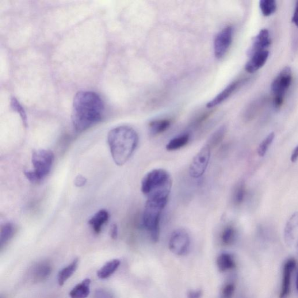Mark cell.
<instances>
[{
	"mask_svg": "<svg viewBox=\"0 0 298 298\" xmlns=\"http://www.w3.org/2000/svg\"><path fill=\"white\" fill-rule=\"evenodd\" d=\"M104 110V103L96 93L79 91L74 98L71 117L76 131H85L97 124L102 120Z\"/></svg>",
	"mask_w": 298,
	"mask_h": 298,
	"instance_id": "cell-1",
	"label": "cell"
},
{
	"mask_svg": "<svg viewBox=\"0 0 298 298\" xmlns=\"http://www.w3.org/2000/svg\"><path fill=\"white\" fill-rule=\"evenodd\" d=\"M108 144L114 162L117 166H123L135 151L139 136L134 129L128 126H120L109 132Z\"/></svg>",
	"mask_w": 298,
	"mask_h": 298,
	"instance_id": "cell-2",
	"label": "cell"
},
{
	"mask_svg": "<svg viewBox=\"0 0 298 298\" xmlns=\"http://www.w3.org/2000/svg\"><path fill=\"white\" fill-rule=\"evenodd\" d=\"M171 187V175L162 169L149 171L141 182V191L147 200L169 201Z\"/></svg>",
	"mask_w": 298,
	"mask_h": 298,
	"instance_id": "cell-3",
	"label": "cell"
},
{
	"mask_svg": "<svg viewBox=\"0 0 298 298\" xmlns=\"http://www.w3.org/2000/svg\"><path fill=\"white\" fill-rule=\"evenodd\" d=\"M168 201L147 200L142 215V225L153 242L159 241L162 214Z\"/></svg>",
	"mask_w": 298,
	"mask_h": 298,
	"instance_id": "cell-4",
	"label": "cell"
},
{
	"mask_svg": "<svg viewBox=\"0 0 298 298\" xmlns=\"http://www.w3.org/2000/svg\"><path fill=\"white\" fill-rule=\"evenodd\" d=\"M55 161V155L52 151L39 149L32 153L33 171H25L26 178L32 183H37L46 177Z\"/></svg>",
	"mask_w": 298,
	"mask_h": 298,
	"instance_id": "cell-5",
	"label": "cell"
},
{
	"mask_svg": "<svg viewBox=\"0 0 298 298\" xmlns=\"http://www.w3.org/2000/svg\"><path fill=\"white\" fill-rule=\"evenodd\" d=\"M292 75L291 68L285 67L279 72L271 83V89L273 94L274 108L280 109L284 104L285 95L291 85Z\"/></svg>",
	"mask_w": 298,
	"mask_h": 298,
	"instance_id": "cell-6",
	"label": "cell"
},
{
	"mask_svg": "<svg viewBox=\"0 0 298 298\" xmlns=\"http://www.w3.org/2000/svg\"><path fill=\"white\" fill-rule=\"evenodd\" d=\"M211 154L212 149L205 144L194 157L189 169L191 177L198 178L205 174L209 165Z\"/></svg>",
	"mask_w": 298,
	"mask_h": 298,
	"instance_id": "cell-7",
	"label": "cell"
},
{
	"mask_svg": "<svg viewBox=\"0 0 298 298\" xmlns=\"http://www.w3.org/2000/svg\"><path fill=\"white\" fill-rule=\"evenodd\" d=\"M169 249L175 255L183 256L188 253L190 246V236L183 229H177L172 233L169 242Z\"/></svg>",
	"mask_w": 298,
	"mask_h": 298,
	"instance_id": "cell-8",
	"label": "cell"
},
{
	"mask_svg": "<svg viewBox=\"0 0 298 298\" xmlns=\"http://www.w3.org/2000/svg\"><path fill=\"white\" fill-rule=\"evenodd\" d=\"M234 28L227 26L217 34L214 42V52L217 59H222L232 44Z\"/></svg>",
	"mask_w": 298,
	"mask_h": 298,
	"instance_id": "cell-9",
	"label": "cell"
},
{
	"mask_svg": "<svg viewBox=\"0 0 298 298\" xmlns=\"http://www.w3.org/2000/svg\"><path fill=\"white\" fill-rule=\"evenodd\" d=\"M247 81V79H239L236 80V81L232 82L228 85L221 92L216 95V96L210 101L206 107L209 109L215 108L217 106H219L226 101L231 95L237 90L239 87L245 83Z\"/></svg>",
	"mask_w": 298,
	"mask_h": 298,
	"instance_id": "cell-10",
	"label": "cell"
},
{
	"mask_svg": "<svg viewBox=\"0 0 298 298\" xmlns=\"http://www.w3.org/2000/svg\"><path fill=\"white\" fill-rule=\"evenodd\" d=\"M284 239L290 247L298 246V212L289 218L284 230Z\"/></svg>",
	"mask_w": 298,
	"mask_h": 298,
	"instance_id": "cell-11",
	"label": "cell"
},
{
	"mask_svg": "<svg viewBox=\"0 0 298 298\" xmlns=\"http://www.w3.org/2000/svg\"><path fill=\"white\" fill-rule=\"evenodd\" d=\"M296 263L294 259H289L286 261L284 266L283 273H282V281L281 291L280 298H286L290 292L292 273L295 269Z\"/></svg>",
	"mask_w": 298,
	"mask_h": 298,
	"instance_id": "cell-12",
	"label": "cell"
},
{
	"mask_svg": "<svg viewBox=\"0 0 298 298\" xmlns=\"http://www.w3.org/2000/svg\"><path fill=\"white\" fill-rule=\"evenodd\" d=\"M268 49L259 51L250 56V60L245 66V70L248 73L254 74L265 66L269 58Z\"/></svg>",
	"mask_w": 298,
	"mask_h": 298,
	"instance_id": "cell-13",
	"label": "cell"
},
{
	"mask_svg": "<svg viewBox=\"0 0 298 298\" xmlns=\"http://www.w3.org/2000/svg\"><path fill=\"white\" fill-rule=\"evenodd\" d=\"M270 44L271 40L269 30L263 29L254 38L248 55L250 56L256 52L267 49V48L270 46Z\"/></svg>",
	"mask_w": 298,
	"mask_h": 298,
	"instance_id": "cell-14",
	"label": "cell"
},
{
	"mask_svg": "<svg viewBox=\"0 0 298 298\" xmlns=\"http://www.w3.org/2000/svg\"><path fill=\"white\" fill-rule=\"evenodd\" d=\"M52 266L47 261H41L34 266L33 270V278L36 282L43 281L51 276Z\"/></svg>",
	"mask_w": 298,
	"mask_h": 298,
	"instance_id": "cell-15",
	"label": "cell"
},
{
	"mask_svg": "<svg viewBox=\"0 0 298 298\" xmlns=\"http://www.w3.org/2000/svg\"><path fill=\"white\" fill-rule=\"evenodd\" d=\"M109 213L107 210L105 209L99 210L89 220V224L96 234H99L102 231L103 225L109 220Z\"/></svg>",
	"mask_w": 298,
	"mask_h": 298,
	"instance_id": "cell-16",
	"label": "cell"
},
{
	"mask_svg": "<svg viewBox=\"0 0 298 298\" xmlns=\"http://www.w3.org/2000/svg\"><path fill=\"white\" fill-rule=\"evenodd\" d=\"M91 281L86 278L81 283L76 285L69 293L71 298H86L90 292Z\"/></svg>",
	"mask_w": 298,
	"mask_h": 298,
	"instance_id": "cell-17",
	"label": "cell"
},
{
	"mask_svg": "<svg viewBox=\"0 0 298 298\" xmlns=\"http://www.w3.org/2000/svg\"><path fill=\"white\" fill-rule=\"evenodd\" d=\"M190 140V133H183V134L175 137L170 140L166 145V149L168 151L179 150V149L186 146L189 143Z\"/></svg>",
	"mask_w": 298,
	"mask_h": 298,
	"instance_id": "cell-18",
	"label": "cell"
},
{
	"mask_svg": "<svg viewBox=\"0 0 298 298\" xmlns=\"http://www.w3.org/2000/svg\"><path fill=\"white\" fill-rule=\"evenodd\" d=\"M119 259H113L103 266L97 271V277L101 279H106L116 272L120 265Z\"/></svg>",
	"mask_w": 298,
	"mask_h": 298,
	"instance_id": "cell-19",
	"label": "cell"
},
{
	"mask_svg": "<svg viewBox=\"0 0 298 298\" xmlns=\"http://www.w3.org/2000/svg\"><path fill=\"white\" fill-rule=\"evenodd\" d=\"M217 265L221 272H225L234 269L236 264L234 258L231 254L223 253L217 258Z\"/></svg>",
	"mask_w": 298,
	"mask_h": 298,
	"instance_id": "cell-20",
	"label": "cell"
},
{
	"mask_svg": "<svg viewBox=\"0 0 298 298\" xmlns=\"http://www.w3.org/2000/svg\"><path fill=\"white\" fill-rule=\"evenodd\" d=\"M170 119H160L152 121L149 123V129L153 135H158L165 132L171 125Z\"/></svg>",
	"mask_w": 298,
	"mask_h": 298,
	"instance_id": "cell-21",
	"label": "cell"
},
{
	"mask_svg": "<svg viewBox=\"0 0 298 298\" xmlns=\"http://www.w3.org/2000/svg\"><path fill=\"white\" fill-rule=\"evenodd\" d=\"M79 263V259H75L74 260L71 264L67 267H65L62 270L60 271L58 274V283L59 285L62 286L75 273L76 269H77Z\"/></svg>",
	"mask_w": 298,
	"mask_h": 298,
	"instance_id": "cell-22",
	"label": "cell"
},
{
	"mask_svg": "<svg viewBox=\"0 0 298 298\" xmlns=\"http://www.w3.org/2000/svg\"><path fill=\"white\" fill-rule=\"evenodd\" d=\"M226 132L227 128L225 126H221L209 137L205 144L207 145L212 150L216 148L223 142L225 134H226Z\"/></svg>",
	"mask_w": 298,
	"mask_h": 298,
	"instance_id": "cell-23",
	"label": "cell"
},
{
	"mask_svg": "<svg viewBox=\"0 0 298 298\" xmlns=\"http://www.w3.org/2000/svg\"><path fill=\"white\" fill-rule=\"evenodd\" d=\"M236 230L232 225H227L221 232V242L224 245H231L234 242L236 238Z\"/></svg>",
	"mask_w": 298,
	"mask_h": 298,
	"instance_id": "cell-24",
	"label": "cell"
},
{
	"mask_svg": "<svg viewBox=\"0 0 298 298\" xmlns=\"http://www.w3.org/2000/svg\"><path fill=\"white\" fill-rule=\"evenodd\" d=\"M14 230L12 223H7L2 226L0 232V247L2 248L13 237Z\"/></svg>",
	"mask_w": 298,
	"mask_h": 298,
	"instance_id": "cell-25",
	"label": "cell"
},
{
	"mask_svg": "<svg viewBox=\"0 0 298 298\" xmlns=\"http://www.w3.org/2000/svg\"><path fill=\"white\" fill-rule=\"evenodd\" d=\"M260 9L265 17L273 15L277 10V3L275 0H261L259 2Z\"/></svg>",
	"mask_w": 298,
	"mask_h": 298,
	"instance_id": "cell-26",
	"label": "cell"
},
{
	"mask_svg": "<svg viewBox=\"0 0 298 298\" xmlns=\"http://www.w3.org/2000/svg\"><path fill=\"white\" fill-rule=\"evenodd\" d=\"M246 196V187L243 182H240L236 186L232 194L233 203L239 206L243 203Z\"/></svg>",
	"mask_w": 298,
	"mask_h": 298,
	"instance_id": "cell-27",
	"label": "cell"
},
{
	"mask_svg": "<svg viewBox=\"0 0 298 298\" xmlns=\"http://www.w3.org/2000/svg\"><path fill=\"white\" fill-rule=\"evenodd\" d=\"M274 137V132H271L265 137L264 140L260 143L258 148V154L260 157L265 156L266 154L267 151H268L270 145L273 143Z\"/></svg>",
	"mask_w": 298,
	"mask_h": 298,
	"instance_id": "cell-28",
	"label": "cell"
},
{
	"mask_svg": "<svg viewBox=\"0 0 298 298\" xmlns=\"http://www.w3.org/2000/svg\"><path fill=\"white\" fill-rule=\"evenodd\" d=\"M213 113V111H209V112L207 111V112L201 113L191 122L190 127L193 129H196L201 127L206 121L208 120L209 118L212 116Z\"/></svg>",
	"mask_w": 298,
	"mask_h": 298,
	"instance_id": "cell-29",
	"label": "cell"
},
{
	"mask_svg": "<svg viewBox=\"0 0 298 298\" xmlns=\"http://www.w3.org/2000/svg\"><path fill=\"white\" fill-rule=\"evenodd\" d=\"M235 290V286L233 283L225 284L221 292V298H232L234 295Z\"/></svg>",
	"mask_w": 298,
	"mask_h": 298,
	"instance_id": "cell-30",
	"label": "cell"
},
{
	"mask_svg": "<svg viewBox=\"0 0 298 298\" xmlns=\"http://www.w3.org/2000/svg\"><path fill=\"white\" fill-rule=\"evenodd\" d=\"M11 105H12L13 108L14 110L17 111L18 113H20L23 122H24V124L26 125L27 119H26V116L24 110L23 109L20 103L18 102L16 99L14 98H13L12 102H11Z\"/></svg>",
	"mask_w": 298,
	"mask_h": 298,
	"instance_id": "cell-31",
	"label": "cell"
},
{
	"mask_svg": "<svg viewBox=\"0 0 298 298\" xmlns=\"http://www.w3.org/2000/svg\"><path fill=\"white\" fill-rule=\"evenodd\" d=\"M94 298H114L111 293L105 289H97L94 293Z\"/></svg>",
	"mask_w": 298,
	"mask_h": 298,
	"instance_id": "cell-32",
	"label": "cell"
},
{
	"mask_svg": "<svg viewBox=\"0 0 298 298\" xmlns=\"http://www.w3.org/2000/svg\"><path fill=\"white\" fill-rule=\"evenodd\" d=\"M87 179L82 176V175H78L75 179V185L77 187H82L86 184Z\"/></svg>",
	"mask_w": 298,
	"mask_h": 298,
	"instance_id": "cell-33",
	"label": "cell"
},
{
	"mask_svg": "<svg viewBox=\"0 0 298 298\" xmlns=\"http://www.w3.org/2000/svg\"><path fill=\"white\" fill-rule=\"evenodd\" d=\"M202 296V291L201 290H194V291H190L188 293V298H201Z\"/></svg>",
	"mask_w": 298,
	"mask_h": 298,
	"instance_id": "cell-34",
	"label": "cell"
},
{
	"mask_svg": "<svg viewBox=\"0 0 298 298\" xmlns=\"http://www.w3.org/2000/svg\"><path fill=\"white\" fill-rule=\"evenodd\" d=\"M111 237L113 239H116L118 236V227L117 224H114L110 229Z\"/></svg>",
	"mask_w": 298,
	"mask_h": 298,
	"instance_id": "cell-35",
	"label": "cell"
},
{
	"mask_svg": "<svg viewBox=\"0 0 298 298\" xmlns=\"http://www.w3.org/2000/svg\"><path fill=\"white\" fill-rule=\"evenodd\" d=\"M292 21L296 27L298 28V1H297L296 3L295 11H294Z\"/></svg>",
	"mask_w": 298,
	"mask_h": 298,
	"instance_id": "cell-36",
	"label": "cell"
},
{
	"mask_svg": "<svg viewBox=\"0 0 298 298\" xmlns=\"http://www.w3.org/2000/svg\"><path fill=\"white\" fill-rule=\"evenodd\" d=\"M298 159V145L294 149L292 153V155L291 156V160L292 163H295Z\"/></svg>",
	"mask_w": 298,
	"mask_h": 298,
	"instance_id": "cell-37",
	"label": "cell"
},
{
	"mask_svg": "<svg viewBox=\"0 0 298 298\" xmlns=\"http://www.w3.org/2000/svg\"><path fill=\"white\" fill-rule=\"evenodd\" d=\"M296 288H297V289L298 291V274H297V279H296Z\"/></svg>",
	"mask_w": 298,
	"mask_h": 298,
	"instance_id": "cell-38",
	"label": "cell"
}]
</instances>
